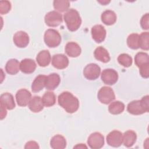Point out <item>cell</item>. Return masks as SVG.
Returning a JSON list of instances; mask_svg holds the SVG:
<instances>
[{
    "label": "cell",
    "instance_id": "8d00e7d4",
    "mask_svg": "<svg viewBox=\"0 0 149 149\" xmlns=\"http://www.w3.org/2000/svg\"><path fill=\"white\" fill-rule=\"evenodd\" d=\"M6 108H5L3 105H1V119H3L6 117L7 112L6 110Z\"/></svg>",
    "mask_w": 149,
    "mask_h": 149
},
{
    "label": "cell",
    "instance_id": "d6a6232c",
    "mask_svg": "<svg viewBox=\"0 0 149 149\" xmlns=\"http://www.w3.org/2000/svg\"><path fill=\"white\" fill-rule=\"evenodd\" d=\"M118 63L125 68H129L132 65V58L127 54H121L118 57Z\"/></svg>",
    "mask_w": 149,
    "mask_h": 149
},
{
    "label": "cell",
    "instance_id": "484cf974",
    "mask_svg": "<svg viewBox=\"0 0 149 149\" xmlns=\"http://www.w3.org/2000/svg\"><path fill=\"white\" fill-rule=\"evenodd\" d=\"M134 63L140 69L149 65V56L148 54L144 52H139L134 56Z\"/></svg>",
    "mask_w": 149,
    "mask_h": 149
},
{
    "label": "cell",
    "instance_id": "2e32d148",
    "mask_svg": "<svg viewBox=\"0 0 149 149\" xmlns=\"http://www.w3.org/2000/svg\"><path fill=\"white\" fill-rule=\"evenodd\" d=\"M61 78L58 74L53 73L47 76L45 81V88L48 90H55L59 84Z\"/></svg>",
    "mask_w": 149,
    "mask_h": 149
},
{
    "label": "cell",
    "instance_id": "74e56055",
    "mask_svg": "<svg viewBox=\"0 0 149 149\" xmlns=\"http://www.w3.org/2000/svg\"><path fill=\"white\" fill-rule=\"evenodd\" d=\"M87 148V147L86 146L84 145V144H77L76 146L74 147V148Z\"/></svg>",
    "mask_w": 149,
    "mask_h": 149
},
{
    "label": "cell",
    "instance_id": "8992f818",
    "mask_svg": "<svg viewBox=\"0 0 149 149\" xmlns=\"http://www.w3.org/2000/svg\"><path fill=\"white\" fill-rule=\"evenodd\" d=\"M62 15L56 10H52L48 12L45 17V24L49 27H57L62 22Z\"/></svg>",
    "mask_w": 149,
    "mask_h": 149
},
{
    "label": "cell",
    "instance_id": "f546056e",
    "mask_svg": "<svg viewBox=\"0 0 149 149\" xmlns=\"http://www.w3.org/2000/svg\"><path fill=\"white\" fill-rule=\"evenodd\" d=\"M139 35L137 33L130 34L127 38V46L132 49L139 48Z\"/></svg>",
    "mask_w": 149,
    "mask_h": 149
},
{
    "label": "cell",
    "instance_id": "7402d4cb",
    "mask_svg": "<svg viewBox=\"0 0 149 149\" xmlns=\"http://www.w3.org/2000/svg\"><path fill=\"white\" fill-rule=\"evenodd\" d=\"M44 104L42 98L39 96H34L31 98L29 103V108L31 111L37 113L42 111L44 108Z\"/></svg>",
    "mask_w": 149,
    "mask_h": 149
},
{
    "label": "cell",
    "instance_id": "f35d334b",
    "mask_svg": "<svg viewBox=\"0 0 149 149\" xmlns=\"http://www.w3.org/2000/svg\"><path fill=\"white\" fill-rule=\"evenodd\" d=\"M98 2L99 3H100L101 5H107L108 3H109L111 1H98Z\"/></svg>",
    "mask_w": 149,
    "mask_h": 149
},
{
    "label": "cell",
    "instance_id": "4fadbf2b",
    "mask_svg": "<svg viewBox=\"0 0 149 149\" xmlns=\"http://www.w3.org/2000/svg\"><path fill=\"white\" fill-rule=\"evenodd\" d=\"M13 40L17 47L24 48L29 43V36L25 31H19L14 34Z\"/></svg>",
    "mask_w": 149,
    "mask_h": 149
},
{
    "label": "cell",
    "instance_id": "603a6c76",
    "mask_svg": "<svg viewBox=\"0 0 149 149\" xmlns=\"http://www.w3.org/2000/svg\"><path fill=\"white\" fill-rule=\"evenodd\" d=\"M101 19L104 24L107 26H111L116 22L117 17L113 10H106L102 13Z\"/></svg>",
    "mask_w": 149,
    "mask_h": 149
},
{
    "label": "cell",
    "instance_id": "83f0119b",
    "mask_svg": "<svg viewBox=\"0 0 149 149\" xmlns=\"http://www.w3.org/2000/svg\"><path fill=\"white\" fill-rule=\"evenodd\" d=\"M125 109V104L119 101H115L111 102L108 107V111L110 113L113 115H118L123 112Z\"/></svg>",
    "mask_w": 149,
    "mask_h": 149
},
{
    "label": "cell",
    "instance_id": "6da1fadb",
    "mask_svg": "<svg viewBox=\"0 0 149 149\" xmlns=\"http://www.w3.org/2000/svg\"><path fill=\"white\" fill-rule=\"evenodd\" d=\"M58 104L68 113H73L76 112L79 107V101L69 91L62 92L58 98Z\"/></svg>",
    "mask_w": 149,
    "mask_h": 149
},
{
    "label": "cell",
    "instance_id": "44dd1931",
    "mask_svg": "<svg viewBox=\"0 0 149 149\" xmlns=\"http://www.w3.org/2000/svg\"><path fill=\"white\" fill-rule=\"evenodd\" d=\"M47 76L43 74H39L34 80L31 84V90L34 93H37L42 90L45 87Z\"/></svg>",
    "mask_w": 149,
    "mask_h": 149
},
{
    "label": "cell",
    "instance_id": "ba28073f",
    "mask_svg": "<svg viewBox=\"0 0 149 149\" xmlns=\"http://www.w3.org/2000/svg\"><path fill=\"white\" fill-rule=\"evenodd\" d=\"M87 144L92 149H100L104 146V137L99 132H94L89 136Z\"/></svg>",
    "mask_w": 149,
    "mask_h": 149
},
{
    "label": "cell",
    "instance_id": "e0dca14e",
    "mask_svg": "<svg viewBox=\"0 0 149 149\" xmlns=\"http://www.w3.org/2000/svg\"><path fill=\"white\" fill-rule=\"evenodd\" d=\"M65 50L66 54L72 58L79 56L81 52L80 47L75 42H68L65 45Z\"/></svg>",
    "mask_w": 149,
    "mask_h": 149
},
{
    "label": "cell",
    "instance_id": "7c38bea8",
    "mask_svg": "<svg viewBox=\"0 0 149 149\" xmlns=\"http://www.w3.org/2000/svg\"><path fill=\"white\" fill-rule=\"evenodd\" d=\"M93 39L97 43H101L104 41L106 37V30L101 24L94 25L91 30Z\"/></svg>",
    "mask_w": 149,
    "mask_h": 149
},
{
    "label": "cell",
    "instance_id": "836d02e7",
    "mask_svg": "<svg viewBox=\"0 0 149 149\" xmlns=\"http://www.w3.org/2000/svg\"><path fill=\"white\" fill-rule=\"evenodd\" d=\"M11 9V3L8 1H0V13L5 15L8 13Z\"/></svg>",
    "mask_w": 149,
    "mask_h": 149
},
{
    "label": "cell",
    "instance_id": "ffe728a7",
    "mask_svg": "<svg viewBox=\"0 0 149 149\" xmlns=\"http://www.w3.org/2000/svg\"><path fill=\"white\" fill-rule=\"evenodd\" d=\"M51 61V57L48 50L40 51L36 56V61L38 65L41 67L48 66Z\"/></svg>",
    "mask_w": 149,
    "mask_h": 149
},
{
    "label": "cell",
    "instance_id": "ac0fdd59",
    "mask_svg": "<svg viewBox=\"0 0 149 149\" xmlns=\"http://www.w3.org/2000/svg\"><path fill=\"white\" fill-rule=\"evenodd\" d=\"M0 104L9 110H12L15 107L13 96L9 93H4L1 95Z\"/></svg>",
    "mask_w": 149,
    "mask_h": 149
},
{
    "label": "cell",
    "instance_id": "d6986e66",
    "mask_svg": "<svg viewBox=\"0 0 149 149\" xmlns=\"http://www.w3.org/2000/svg\"><path fill=\"white\" fill-rule=\"evenodd\" d=\"M94 55L97 60L103 63H107L111 59L110 55L108 51L101 46L95 48L94 52Z\"/></svg>",
    "mask_w": 149,
    "mask_h": 149
},
{
    "label": "cell",
    "instance_id": "d4e9b609",
    "mask_svg": "<svg viewBox=\"0 0 149 149\" xmlns=\"http://www.w3.org/2000/svg\"><path fill=\"white\" fill-rule=\"evenodd\" d=\"M137 140V134L132 130H127L123 134V143L125 147H130L134 145Z\"/></svg>",
    "mask_w": 149,
    "mask_h": 149
},
{
    "label": "cell",
    "instance_id": "5b68a950",
    "mask_svg": "<svg viewBox=\"0 0 149 149\" xmlns=\"http://www.w3.org/2000/svg\"><path fill=\"white\" fill-rule=\"evenodd\" d=\"M97 98L101 103L108 104L115 100V95L113 90L111 87L103 86L99 90Z\"/></svg>",
    "mask_w": 149,
    "mask_h": 149
},
{
    "label": "cell",
    "instance_id": "8fae6325",
    "mask_svg": "<svg viewBox=\"0 0 149 149\" xmlns=\"http://www.w3.org/2000/svg\"><path fill=\"white\" fill-rule=\"evenodd\" d=\"M31 98V93L25 88L19 90L16 94V100L17 104L20 107H26L27 105Z\"/></svg>",
    "mask_w": 149,
    "mask_h": 149
},
{
    "label": "cell",
    "instance_id": "1f68e13d",
    "mask_svg": "<svg viewBox=\"0 0 149 149\" xmlns=\"http://www.w3.org/2000/svg\"><path fill=\"white\" fill-rule=\"evenodd\" d=\"M139 48L143 50L149 49V33L148 32H143L139 35Z\"/></svg>",
    "mask_w": 149,
    "mask_h": 149
},
{
    "label": "cell",
    "instance_id": "30bf717a",
    "mask_svg": "<svg viewBox=\"0 0 149 149\" xmlns=\"http://www.w3.org/2000/svg\"><path fill=\"white\" fill-rule=\"evenodd\" d=\"M107 144L113 147H118L120 146L123 143V134L122 133L116 130H114L107 136Z\"/></svg>",
    "mask_w": 149,
    "mask_h": 149
},
{
    "label": "cell",
    "instance_id": "9c48e42d",
    "mask_svg": "<svg viewBox=\"0 0 149 149\" xmlns=\"http://www.w3.org/2000/svg\"><path fill=\"white\" fill-rule=\"evenodd\" d=\"M102 81L107 85H113L118 80V72L113 69H104L101 75Z\"/></svg>",
    "mask_w": 149,
    "mask_h": 149
},
{
    "label": "cell",
    "instance_id": "4316f807",
    "mask_svg": "<svg viewBox=\"0 0 149 149\" xmlns=\"http://www.w3.org/2000/svg\"><path fill=\"white\" fill-rule=\"evenodd\" d=\"M6 72L11 75L17 74L20 70V63L16 59H10L6 63Z\"/></svg>",
    "mask_w": 149,
    "mask_h": 149
},
{
    "label": "cell",
    "instance_id": "cb8c5ba5",
    "mask_svg": "<svg viewBox=\"0 0 149 149\" xmlns=\"http://www.w3.org/2000/svg\"><path fill=\"white\" fill-rule=\"evenodd\" d=\"M50 146L54 149H63L66 146V139L63 136L56 134L51 138Z\"/></svg>",
    "mask_w": 149,
    "mask_h": 149
},
{
    "label": "cell",
    "instance_id": "d590c367",
    "mask_svg": "<svg viewBox=\"0 0 149 149\" xmlns=\"http://www.w3.org/2000/svg\"><path fill=\"white\" fill-rule=\"evenodd\" d=\"M40 147L38 143L34 141H30L26 143L24 148H39Z\"/></svg>",
    "mask_w": 149,
    "mask_h": 149
},
{
    "label": "cell",
    "instance_id": "7a4b0ae2",
    "mask_svg": "<svg viewBox=\"0 0 149 149\" xmlns=\"http://www.w3.org/2000/svg\"><path fill=\"white\" fill-rule=\"evenodd\" d=\"M127 111L130 114L139 115L149 111V97L144 96L140 100H134L127 106Z\"/></svg>",
    "mask_w": 149,
    "mask_h": 149
},
{
    "label": "cell",
    "instance_id": "9a60e30c",
    "mask_svg": "<svg viewBox=\"0 0 149 149\" xmlns=\"http://www.w3.org/2000/svg\"><path fill=\"white\" fill-rule=\"evenodd\" d=\"M36 69V63L33 59L26 58L20 63V70L22 72L26 74L32 73Z\"/></svg>",
    "mask_w": 149,
    "mask_h": 149
},
{
    "label": "cell",
    "instance_id": "277c9868",
    "mask_svg": "<svg viewBox=\"0 0 149 149\" xmlns=\"http://www.w3.org/2000/svg\"><path fill=\"white\" fill-rule=\"evenodd\" d=\"M44 40L45 44L48 47L55 48L61 44V36L57 30L49 29L44 33Z\"/></svg>",
    "mask_w": 149,
    "mask_h": 149
},
{
    "label": "cell",
    "instance_id": "52a82bcc",
    "mask_svg": "<svg viewBox=\"0 0 149 149\" xmlns=\"http://www.w3.org/2000/svg\"><path fill=\"white\" fill-rule=\"evenodd\" d=\"M101 73L100 67L96 63H89L87 65L83 70V75L86 79L89 80L97 79Z\"/></svg>",
    "mask_w": 149,
    "mask_h": 149
},
{
    "label": "cell",
    "instance_id": "4dcf8cb0",
    "mask_svg": "<svg viewBox=\"0 0 149 149\" xmlns=\"http://www.w3.org/2000/svg\"><path fill=\"white\" fill-rule=\"evenodd\" d=\"M53 5L55 10L61 12H64L69 10L70 2L69 1L65 0H55L53 2Z\"/></svg>",
    "mask_w": 149,
    "mask_h": 149
},
{
    "label": "cell",
    "instance_id": "e575fe53",
    "mask_svg": "<svg viewBox=\"0 0 149 149\" xmlns=\"http://www.w3.org/2000/svg\"><path fill=\"white\" fill-rule=\"evenodd\" d=\"M148 19H149V15L148 13L144 14L141 17L140 20V25L141 28L143 30H148V28H149Z\"/></svg>",
    "mask_w": 149,
    "mask_h": 149
},
{
    "label": "cell",
    "instance_id": "f1b7e54d",
    "mask_svg": "<svg viewBox=\"0 0 149 149\" xmlns=\"http://www.w3.org/2000/svg\"><path fill=\"white\" fill-rule=\"evenodd\" d=\"M42 101L44 106L52 107L56 102V95L52 91H47L42 97Z\"/></svg>",
    "mask_w": 149,
    "mask_h": 149
},
{
    "label": "cell",
    "instance_id": "3957f363",
    "mask_svg": "<svg viewBox=\"0 0 149 149\" xmlns=\"http://www.w3.org/2000/svg\"><path fill=\"white\" fill-rule=\"evenodd\" d=\"M64 21L70 31L77 30L81 24V19L77 10L70 9L63 15Z\"/></svg>",
    "mask_w": 149,
    "mask_h": 149
},
{
    "label": "cell",
    "instance_id": "5bb4252c",
    "mask_svg": "<svg viewBox=\"0 0 149 149\" xmlns=\"http://www.w3.org/2000/svg\"><path fill=\"white\" fill-rule=\"evenodd\" d=\"M52 65L56 69H63L68 67L69 65V59L64 54H55L52 56Z\"/></svg>",
    "mask_w": 149,
    "mask_h": 149
}]
</instances>
